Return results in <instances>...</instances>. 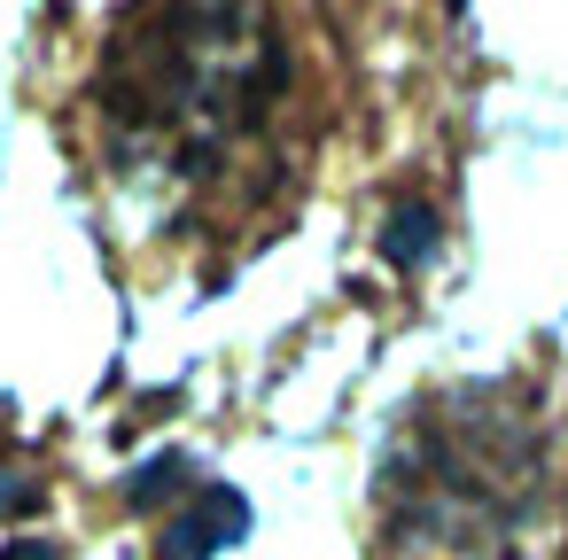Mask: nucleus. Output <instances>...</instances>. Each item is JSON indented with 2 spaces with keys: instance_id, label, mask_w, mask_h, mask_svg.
Masks as SVG:
<instances>
[{
  "instance_id": "7ed1b4c3",
  "label": "nucleus",
  "mask_w": 568,
  "mask_h": 560,
  "mask_svg": "<svg viewBox=\"0 0 568 560\" xmlns=\"http://www.w3.org/2000/svg\"><path fill=\"white\" fill-rule=\"evenodd\" d=\"M250 529V506H242V490H187V506L172 513V529H164V560H211V552H226L234 537Z\"/></svg>"
},
{
  "instance_id": "39448f33",
  "label": "nucleus",
  "mask_w": 568,
  "mask_h": 560,
  "mask_svg": "<svg viewBox=\"0 0 568 560\" xmlns=\"http://www.w3.org/2000/svg\"><path fill=\"white\" fill-rule=\"evenodd\" d=\"M195 467L180 459V451H156L149 467H133L125 475V506H164V498H180V482H187Z\"/></svg>"
},
{
  "instance_id": "f257e3e1",
  "label": "nucleus",
  "mask_w": 568,
  "mask_h": 560,
  "mask_svg": "<svg viewBox=\"0 0 568 560\" xmlns=\"http://www.w3.org/2000/svg\"><path fill=\"white\" fill-rule=\"evenodd\" d=\"M296 63L265 0H149L94 71V110L125 156L156 149L172 180H219L281 110Z\"/></svg>"
},
{
  "instance_id": "0eeeda50",
  "label": "nucleus",
  "mask_w": 568,
  "mask_h": 560,
  "mask_svg": "<svg viewBox=\"0 0 568 560\" xmlns=\"http://www.w3.org/2000/svg\"><path fill=\"white\" fill-rule=\"evenodd\" d=\"M0 560H63V552H55V544H9Z\"/></svg>"
},
{
  "instance_id": "423d86ee",
  "label": "nucleus",
  "mask_w": 568,
  "mask_h": 560,
  "mask_svg": "<svg viewBox=\"0 0 568 560\" xmlns=\"http://www.w3.org/2000/svg\"><path fill=\"white\" fill-rule=\"evenodd\" d=\"M32 506H40V490H32V482L0 475V513H32Z\"/></svg>"
},
{
  "instance_id": "f03ea898",
  "label": "nucleus",
  "mask_w": 568,
  "mask_h": 560,
  "mask_svg": "<svg viewBox=\"0 0 568 560\" xmlns=\"http://www.w3.org/2000/svg\"><path fill=\"white\" fill-rule=\"evenodd\" d=\"M374 490L397 552H490L545 490V420L506 381H459L420 405Z\"/></svg>"
},
{
  "instance_id": "20e7f679",
  "label": "nucleus",
  "mask_w": 568,
  "mask_h": 560,
  "mask_svg": "<svg viewBox=\"0 0 568 560\" xmlns=\"http://www.w3.org/2000/svg\"><path fill=\"white\" fill-rule=\"evenodd\" d=\"M428 250H436V211L428 203H397L389 226H382V257L397 273H413V265H428Z\"/></svg>"
}]
</instances>
